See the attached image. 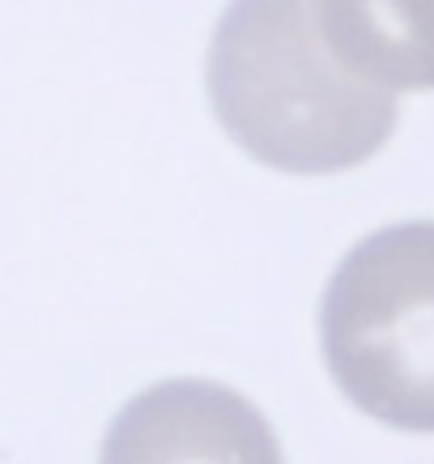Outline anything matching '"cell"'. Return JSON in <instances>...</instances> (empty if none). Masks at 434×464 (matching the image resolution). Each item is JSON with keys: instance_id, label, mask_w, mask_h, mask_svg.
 <instances>
[{"instance_id": "obj_3", "label": "cell", "mask_w": 434, "mask_h": 464, "mask_svg": "<svg viewBox=\"0 0 434 464\" xmlns=\"http://www.w3.org/2000/svg\"><path fill=\"white\" fill-rule=\"evenodd\" d=\"M99 464H285L265 413L213 380H167L115 413Z\"/></svg>"}, {"instance_id": "obj_4", "label": "cell", "mask_w": 434, "mask_h": 464, "mask_svg": "<svg viewBox=\"0 0 434 464\" xmlns=\"http://www.w3.org/2000/svg\"><path fill=\"white\" fill-rule=\"evenodd\" d=\"M336 56L388 90H434V0H320Z\"/></svg>"}, {"instance_id": "obj_2", "label": "cell", "mask_w": 434, "mask_h": 464, "mask_svg": "<svg viewBox=\"0 0 434 464\" xmlns=\"http://www.w3.org/2000/svg\"><path fill=\"white\" fill-rule=\"evenodd\" d=\"M323 362L375 422L434 435V222L366 235L323 290Z\"/></svg>"}, {"instance_id": "obj_1", "label": "cell", "mask_w": 434, "mask_h": 464, "mask_svg": "<svg viewBox=\"0 0 434 464\" xmlns=\"http://www.w3.org/2000/svg\"><path fill=\"white\" fill-rule=\"evenodd\" d=\"M209 99L238 150L290 175L362 167L396 128V94L336 56L320 0H230L209 43Z\"/></svg>"}]
</instances>
